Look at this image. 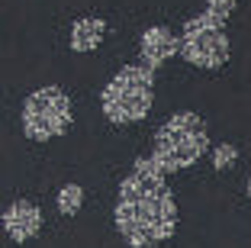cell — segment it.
Wrapping results in <instances>:
<instances>
[{"label":"cell","mask_w":251,"mask_h":248,"mask_svg":"<svg viewBox=\"0 0 251 248\" xmlns=\"http://www.w3.org/2000/svg\"><path fill=\"white\" fill-rule=\"evenodd\" d=\"M235 10V0H209L206 3V16L216 23H222L226 26V20H229V13Z\"/></svg>","instance_id":"obj_10"},{"label":"cell","mask_w":251,"mask_h":248,"mask_svg":"<svg viewBox=\"0 0 251 248\" xmlns=\"http://www.w3.org/2000/svg\"><path fill=\"white\" fill-rule=\"evenodd\" d=\"M139 52H142V68L155 71L158 65H164V61L177 52V39H174L171 29H164V26H148V29L142 32Z\"/></svg>","instance_id":"obj_7"},{"label":"cell","mask_w":251,"mask_h":248,"mask_svg":"<svg viewBox=\"0 0 251 248\" xmlns=\"http://www.w3.org/2000/svg\"><path fill=\"white\" fill-rule=\"evenodd\" d=\"M81 203H84V190L77 187V184H65L61 193H58V210L68 213V216H74V213L81 210Z\"/></svg>","instance_id":"obj_9"},{"label":"cell","mask_w":251,"mask_h":248,"mask_svg":"<svg viewBox=\"0 0 251 248\" xmlns=\"http://www.w3.org/2000/svg\"><path fill=\"white\" fill-rule=\"evenodd\" d=\"M248 197H251V177H248Z\"/></svg>","instance_id":"obj_12"},{"label":"cell","mask_w":251,"mask_h":248,"mask_svg":"<svg viewBox=\"0 0 251 248\" xmlns=\"http://www.w3.org/2000/svg\"><path fill=\"white\" fill-rule=\"evenodd\" d=\"M3 229H7V235L13 242H29L42 229V213L29 200H16V203H10L3 210Z\"/></svg>","instance_id":"obj_6"},{"label":"cell","mask_w":251,"mask_h":248,"mask_svg":"<svg viewBox=\"0 0 251 248\" xmlns=\"http://www.w3.org/2000/svg\"><path fill=\"white\" fill-rule=\"evenodd\" d=\"M116 232L126 245L148 248L171 239L177 229V203L168 190L164 174L155 168L151 155H142L132 165V171L119 181L116 197Z\"/></svg>","instance_id":"obj_1"},{"label":"cell","mask_w":251,"mask_h":248,"mask_svg":"<svg viewBox=\"0 0 251 248\" xmlns=\"http://www.w3.org/2000/svg\"><path fill=\"white\" fill-rule=\"evenodd\" d=\"M177 52L190 65L219 68L229 61V36L222 29V23L209 20L206 13H200L184 23V32L177 39Z\"/></svg>","instance_id":"obj_5"},{"label":"cell","mask_w":251,"mask_h":248,"mask_svg":"<svg viewBox=\"0 0 251 248\" xmlns=\"http://www.w3.org/2000/svg\"><path fill=\"white\" fill-rule=\"evenodd\" d=\"M106 23L94 20V16H84L71 26V52H94L97 45L103 42Z\"/></svg>","instance_id":"obj_8"},{"label":"cell","mask_w":251,"mask_h":248,"mask_svg":"<svg viewBox=\"0 0 251 248\" xmlns=\"http://www.w3.org/2000/svg\"><path fill=\"white\" fill-rule=\"evenodd\" d=\"M155 103V71L142 65H126L110 78L103 87L100 107L110 123H139L148 116V110Z\"/></svg>","instance_id":"obj_3"},{"label":"cell","mask_w":251,"mask_h":248,"mask_svg":"<svg viewBox=\"0 0 251 248\" xmlns=\"http://www.w3.org/2000/svg\"><path fill=\"white\" fill-rule=\"evenodd\" d=\"M235 145H219L213 152V168L216 171H226V168H232V165H235Z\"/></svg>","instance_id":"obj_11"},{"label":"cell","mask_w":251,"mask_h":248,"mask_svg":"<svg viewBox=\"0 0 251 248\" xmlns=\"http://www.w3.org/2000/svg\"><path fill=\"white\" fill-rule=\"evenodd\" d=\"M209 152V132L206 123L184 110V113H174L161 129L155 132V145H151V161L161 174L171 171H184L190 168L193 161H200V155Z\"/></svg>","instance_id":"obj_2"},{"label":"cell","mask_w":251,"mask_h":248,"mask_svg":"<svg viewBox=\"0 0 251 248\" xmlns=\"http://www.w3.org/2000/svg\"><path fill=\"white\" fill-rule=\"evenodd\" d=\"M68 129H71V97L61 87L49 84V87L26 97V103H23V132L32 142L55 139Z\"/></svg>","instance_id":"obj_4"}]
</instances>
